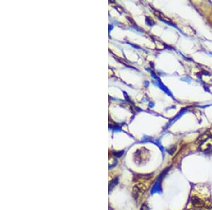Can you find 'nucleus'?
<instances>
[{
    "instance_id": "nucleus-3",
    "label": "nucleus",
    "mask_w": 212,
    "mask_h": 210,
    "mask_svg": "<svg viewBox=\"0 0 212 210\" xmlns=\"http://www.w3.org/2000/svg\"><path fill=\"white\" fill-rule=\"evenodd\" d=\"M192 203L195 207H202L205 206V202L196 196H193L192 198Z\"/></svg>"
},
{
    "instance_id": "nucleus-4",
    "label": "nucleus",
    "mask_w": 212,
    "mask_h": 210,
    "mask_svg": "<svg viewBox=\"0 0 212 210\" xmlns=\"http://www.w3.org/2000/svg\"><path fill=\"white\" fill-rule=\"evenodd\" d=\"M145 191V188H144V185H142L141 184H139V185H136L133 188V195L138 197L139 194L143 193Z\"/></svg>"
},
{
    "instance_id": "nucleus-1",
    "label": "nucleus",
    "mask_w": 212,
    "mask_h": 210,
    "mask_svg": "<svg viewBox=\"0 0 212 210\" xmlns=\"http://www.w3.org/2000/svg\"><path fill=\"white\" fill-rule=\"evenodd\" d=\"M168 170H169V168L165 169L161 173V174L159 175V177L158 178L157 180L156 181V183H155V184L154 185L153 188H152V190H151V193L152 194L156 193H161V183H162L163 178L165 177V175H166V173L168 172Z\"/></svg>"
},
{
    "instance_id": "nucleus-5",
    "label": "nucleus",
    "mask_w": 212,
    "mask_h": 210,
    "mask_svg": "<svg viewBox=\"0 0 212 210\" xmlns=\"http://www.w3.org/2000/svg\"><path fill=\"white\" fill-rule=\"evenodd\" d=\"M140 210H149V206L147 205V204H146V203H144L143 204H142V206H141V207Z\"/></svg>"
},
{
    "instance_id": "nucleus-2",
    "label": "nucleus",
    "mask_w": 212,
    "mask_h": 210,
    "mask_svg": "<svg viewBox=\"0 0 212 210\" xmlns=\"http://www.w3.org/2000/svg\"><path fill=\"white\" fill-rule=\"evenodd\" d=\"M200 150L205 154H210L212 152V134L204 142L200 144Z\"/></svg>"
}]
</instances>
